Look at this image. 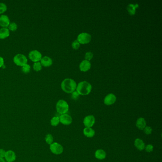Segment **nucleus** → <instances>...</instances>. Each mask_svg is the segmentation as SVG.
I'll list each match as a JSON object with an SVG mask.
<instances>
[{
    "label": "nucleus",
    "instance_id": "c85d7f7f",
    "mask_svg": "<svg viewBox=\"0 0 162 162\" xmlns=\"http://www.w3.org/2000/svg\"><path fill=\"white\" fill-rule=\"evenodd\" d=\"M143 132L146 135H149L151 134L152 133V128L150 126H146L143 129Z\"/></svg>",
    "mask_w": 162,
    "mask_h": 162
},
{
    "label": "nucleus",
    "instance_id": "f704fd0d",
    "mask_svg": "<svg viewBox=\"0 0 162 162\" xmlns=\"http://www.w3.org/2000/svg\"></svg>",
    "mask_w": 162,
    "mask_h": 162
},
{
    "label": "nucleus",
    "instance_id": "a211bd4d",
    "mask_svg": "<svg viewBox=\"0 0 162 162\" xmlns=\"http://www.w3.org/2000/svg\"><path fill=\"white\" fill-rule=\"evenodd\" d=\"M10 34V31L8 28H1L0 29V39L3 40L8 37Z\"/></svg>",
    "mask_w": 162,
    "mask_h": 162
},
{
    "label": "nucleus",
    "instance_id": "2f4dec72",
    "mask_svg": "<svg viewBox=\"0 0 162 162\" xmlns=\"http://www.w3.org/2000/svg\"><path fill=\"white\" fill-rule=\"evenodd\" d=\"M6 152L3 149H0V157L3 158L5 157V155H6Z\"/></svg>",
    "mask_w": 162,
    "mask_h": 162
},
{
    "label": "nucleus",
    "instance_id": "4468645a",
    "mask_svg": "<svg viewBox=\"0 0 162 162\" xmlns=\"http://www.w3.org/2000/svg\"><path fill=\"white\" fill-rule=\"evenodd\" d=\"M136 126L138 129L140 130H143V129L146 126V121L144 118H138L136 120Z\"/></svg>",
    "mask_w": 162,
    "mask_h": 162
},
{
    "label": "nucleus",
    "instance_id": "1a4fd4ad",
    "mask_svg": "<svg viewBox=\"0 0 162 162\" xmlns=\"http://www.w3.org/2000/svg\"><path fill=\"white\" fill-rule=\"evenodd\" d=\"M116 97L115 94L110 93L106 95L104 99V103L106 106L113 105L116 102Z\"/></svg>",
    "mask_w": 162,
    "mask_h": 162
},
{
    "label": "nucleus",
    "instance_id": "20e7f679",
    "mask_svg": "<svg viewBox=\"0 0 162 162\" xmlns=\"http://www.w3.org/2000/svg\"><path fill=\"white\" fill-rule=\"evenodd\" d=\"M13 61L15 64L21 67L28 63L27 57L24 55L20 53H18L14 56Z\"/></svg>",
    "mask_w": 162,
    "mask_h": 162
},
{
    "label": "nucleus",
    "instance_id": "7ed1b4c3",
    "mask_svg": "<svg viewBox=\"0 0 162 162\" xmlns=\"http://www.w3.org/2000/svg\"><path fill=\"white\" fill-rule=\"evenodd\" d=\"M56 110L60 115L67 114L69 110V104L66 101L60 99L56 104Z\"/></svg>",
    "mask_w": 162,
    "mask_h": 162
},
{
    "label": "nucleus",
    "instance_id": "a878e982",
    "mask_svg": "<svg viewBox=\"0 0 162 162\" xmlns=\"http://www.w3.org/2000/svg\"><path fill=\"white\" fill-rule=\"evenodd\" d=\"M45 141L46 143L49 144V145H51L52 143H53V137L50 134H48L46 136L45 138Z\"/></svg>",
    "mask_w": 162,
    "mask_h": 162
},
{
    "label": "nucleus",
    "instance_id": "cd10ccee",
    "mask_svg": "<svg viewBox=\"0 0 162 162\" xmlns=\"http://www.w3.org/2000/svg\"><path fill=\"white\" fill-rule=\"evenodd\" d=\"M80 44L77 42V40H75L72 43L71 46L72 48L74 50H77V49H79V48L80 47Z\"/></svg>",
    "mask_w": 162,
    "mask_h": 162
},
{
    "label": "nucleus",
    "instance_id": "ddd939ff",
    "mask_svg": "<svg viewBox=\"0 0 162 162\" xmlns=\"http://www.w3.org/2000/svg\"><path fill=\"white\" fill-rule=\"evenodd\" d=\"M40 62L42 66L44 67H49L52 66L53 64V60L49 56H45L42 57Z\"/></svg>",
    "mask_w": 162,
    "mask_h": 162
},
{
    "label": "nucleus",
    "instance_id": "f03ea898",
    "mask_svg": "<svg viewBox=\"0 0 162 162\" xmlns=\"http://www.w3.org/2000/svg\"><path fill=\"white\" fill-rule=\"evenodd\" d=\"M92 85L86 81H83L77 84L76 91L79 95L87 96L92 91Z\"/></svg>",
    "mask_w": 162,
    "mask_h": 162
},
{
    "label": "nucleus",
    "instance_id": "dca6fc26",
    "mask_svg": "<svg viewBox=\"0 0 162 162\" xmlns=\"http://www.w3.org/2000/svg\"><path fill=\"white\" fill-rule=\"evenodd\" d=\"M106 153L103 149H98L95 152V157L97 159L100 160H102L105 159L106 157Z\"/></svg>",
    "mask_w": 162,
    "mask_h": 162
},
{
    "label": "nucleus",
    "instance_id": "39448f33",
    "mask_svg": "<svg viewBox=\"0 0 162 162\" xmlns=\"http://www.w3.org/2000/svg\"><path fill=\"white\" fill-rule=\"evenodd\" d=\"M91 36L90 34L87 32H82L77 36V42L81 44H87L89 43L91 40Z\"/></svg>",
    "mask_w": 162,
    "mask_h": 162
},
{
    "label": "nucleus",
    "instance_id": "393cba45",
    "mask_svg": "<svg viewBox=\"0 0 162 162\" xmlns=\"http://www.w3.org/2000/svg\"><path fill=\"white\" fill-rule=\"evenodd\" d=\"M7 10V6L3 3H0V15L3 14Z\"/></svg>",
    "mask_w": 162,
    "mask_h": 162
},
{
    "label": "nucleus",
    "instance_id": "2eb2a0df",
    "mask_svg": "<svg viewBox=\"0 0 162 162\" xmlns=\"http://www.w3.org/2000/svg\"><path fill=\"white\" fill-rule=\"evenodd\" d=\"M134 145L136 147L138 150L142 151L145 149V143L142 139L140 138H136L134 142Z\"/></svg>",
    "mask_w": 162,
    "mask_h": 162
},
{
    "label": "nucleus",
    "instance_id": "f8f14e48",
    "mask_svg": "<svg viewBox=\"0 0 162 162\" xmlns=\"http://www.w3.org/2000/svg\"><path fill=\"white\" fill-rule=\"evenodd\" d=\"M10 22V18L7 15H2L0 16V26L2 28H8Z\"/></svg>",
    "mask_w": 162,
    "mask_h": 162
},
{
    "label": "nucleus",
    "instance_id": "72a5a7b5",
    "mask_svg": "<svg viewBox=\"0 0 162 162\" xmlns=\"http://www.w3.org/2000/svg\"><path fill=\"white\" fill-rule=\"evenodd\" d=\"M0 162H5L4 159L3 158L0 157Z\"/></svg>",
    "mask_w": 162,
    "mask_h": 162
},
{
    "label": "nucleus",
    "instance_id": "7c9ffc66",
    "mask_svg": "<svg viewBox=\"0 0 162 162\" xmlns=\"http://www.w3.org/2000/svg\"><path fill=\"white\" fill-rule=\"evenodd\" d=\"M71 94V97L72 98V99L75 100V101L78 99V98H79V94L77 93V91H75L74 92H72Z\"/></svg>",
    "mask_w": 162,
    "mask_h": 162
},
{
    "label": "nucleus",
    "instance_id": "c756f323",
    "mask_svg": "<svg viewBox=\"0 0 162 162\" xmlns=\"http://www.w3.org/2000/svg\"><path fill=\"white\" fill-rule=\"evenodd\" d=\"M145 151L146 152H148V153H151V152H153V145H151V144L147 145L145 146Z\"/></svg>",
    "mask_w": 162,
    "mask_h": 162
},
{
    "label": "nucleus",
    "instance_id": "412c9836",
    "mask_svg": "<svg viewBox=\"0 0 162 162\" xmlns=\"http://www.w3.org/2000/svg\"><path fill=\"white\" fill-rule=\"evenodd\" d=\"M42 66L40 61L37 62H34L33 65V70L36 72L40 71V70L42 69Z\"/></svg>",
    "mask_w": 162,
    "mask_h": 162
},
{
    "label": "nucleus",
    "instance_id": "4be33fe9",
    "mask_svg": "<svg viewBox=\"0 0 162 162\" xmlns=\"http://www.w3.org/2000/svg\"><path fill=\"white\" fill-rule=\"evenodd\" d=\"M60 118L58 116H54L52 118V119L50 120V124L52 126H56L59 125L60 123Z\"/></svg>",
    "mask_w": 162,
    "mask_h": 162
},
{
    "label": "nucleus",
    "instance_id": "423d86ee",
    "mask_svg": "<svg viewBox=\"0 0 162 162\" xmlns=\"http://www.w3.org/2000/svg\"><path fill=\"white\" fill-rule=\"evenodd\" d=\"M28 57L30 60L34 63L40 61L42 58V53L38 50H32L30 51L29 52Z\"/></svg>",
    "mask_w": 162,
    "mask_h": 162
},
{
    "label": "nucleus",
    "instance_id": "473e14b6",
    "mask_svg": "<svg viewBox=\"0 0 162 162\" xmlns=\"http://www.w3.org/2000/svg\"><path fill=\"white\" fill-rule=\"evenodd\" d=\"M4 65H5V60L3 58L0 56V68L3 67Z\"/></svg>",
    "mask_w": 162,
    "mask_h": 162
},
{
    "label": "nucleus",
    "instance_id": "6e6552de",
    "mask_svg": "<svg viewBox=\"0 0 162 162\" xmlns=\"http://www.w3.org/2000/svg\"><path fill=\"white\" fill-rule=\"evenodd\" d=\"M96 119L93 115H88L84 118V125L86 128H92L95 124Z\"/></svg>",
    "mask_w": 162,
    "mask_h": 162
},
{
    "label": "nucleus",
    "instance_id": "f3484780",
    "mask_svg": "<svg viewBox=\"0 0 162 162\" xmlns=\"http://www.w3.org/2000/svg\"><path fill=\"white\" fill-rule=\"evenodd\" d=\"M5 157L7 162H12L15 160L16 156L15 152L12 150H9L6 152Z\"/></svg>",
    "mask_w": 162,
    "mask_h": 162
},
{
    "label": "nucleus",
    "instance_id": "5701e85b",
    "mask_svg": "<svg viewBox=\"0 0 162 162\" xmlns=\"http://www.w3.org/2000/svg\"><path fill=\"white\" fill-rule=\"evenodd\" d=\"M8 29H9L10 31L12 32H15L18 29V25L15 22H10L9 26L8 27Z\"/></svg>",
    "mask_w": 162,
    "mask_h": 162
},
{
    "label": "nucleus",
    "instance_id": "9d476101",
    "mask_svg": "<svg viewBox=\"0 0 162 162\" xmlns=\"http://www.w3.org/2000/svg\"><path fill=\"white\" fill-rule=\"evenodd\" d=\"M60 121V123L64 125L69 126L70 125L72 122V118L70 115H68L67 114H65L63 115H60L59 117Z\"/></svg>",
    "mask_w": 162,
    "mask_h": 162
},
{
    "label": "nucleus",
    "instance_id": "f257e3e1",
    "mask_svg": "<svg viewBox=\"0 0 162 162\" xmlns=\"http://www.w3.org/2000/svg\"><path fill=\"white\" fill-rule=\"evenodd\" d=\"M77 86V85L75 80L69 78L64 79L61 83L62 90L67 93H72L75 91Z\"/></svg>",
    "mask_w": 162,
    "mask_h": 162
},
{
    "label": "nucleus",
    "instance_id": "6ab92c4d",
    "mask_svg": "<svg viewBox=\"0 0 162 162\" xmlns=\"http://www.w3.org/2000/svg\"><path fill=\"white\" fill-rule=\"evenodd\" d=\"M83 134L87 138H92L95 136V131L91 128H85L83 129Z\"/></svg>",
    "mask_w": 162,
    "mask_h": 162
},
{
    "label": "nucleus",
    "instance_id": "aec40b11",
    "mask_svg": "<svg viewBox=\"0 0 162 162\" xmlns=\"http://www.w3.org/2000/svg\"><path fill=\"white\" fill-rule=\"evenodd\" d=\"M138 7V5H134L133 4H129L127 6V10L128 13L131 15H134L136 13V9Z\"/></svg>",
    "mask_w": 162,
    "mask_h": 162
},
{
    "label": "nucleus",
    "instance_id": "0eeeda50",
    "mask_svg": "<svg viewBox=\"0 0 162 162\" xmlns=\"http://www.w3.org/2000/svg\"><path fill=\"white\" fill-rule=\"evenodd\" d=\"M50 150L55 155H60L63 153V147L60 143L54 142L50 145Z\"/></svg>",
    "mask_w": 162,
    "mask_h": 162
},
{
    "label": "nucleus",
    "instance_id": "bb28decb",
    "mask_svg": "<svg viewBox=\"0 0 162 162\" xmlns=\"http://www.w3.org/2000/svg\"><path fill=\"white\" fill-rule=\"evenodd\" d=\"M93 57V54L91 52H88L85 55V60L90 61Z\"/></svg>",
    "mask_w": 162,
    "mask_h": 162
},
{
    "label": "nucleus",
    "instance_id": "b1692460",
    "mask_svg": "<svg viewBox=\"0 0 162 162\" xmlns=\"http://www.w3.org/2000/svg\"><path fill=\"white\" fill-rule=\"evenodd\" d=\"M30 69H31L30 66L28 63L22 67V72L25 74H27V73H29L30 72Z\"/></svg>",
    "mask_w": 162,
    "mask_h": 162
},
{
    "label": "nucleus",
    "instance_id": "9b49d317",
    "mask_svg": "<svg viewBox=\"0 0 162 162\" xmlns=\"http://www.w3.org/2000/svg\"><path fill=\"white\" fill-rule=\"evenodd\" d=\"M91 62L88 60H83L80 62L79 67L81 71L87 72L91 69Z\"/></svg>",
    "mask_w": 162,
    "mask_h": 162
}]
</instances>
